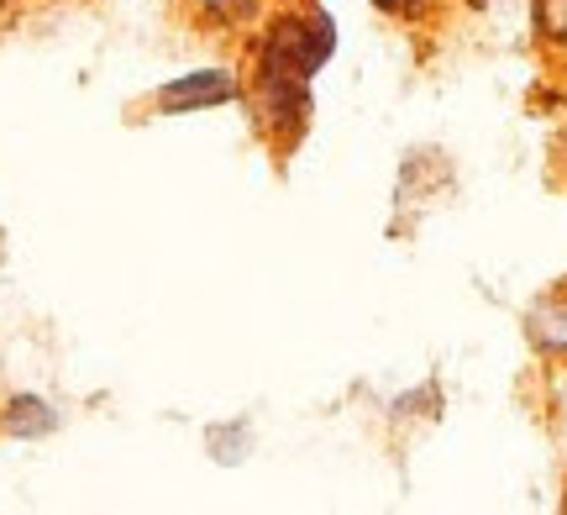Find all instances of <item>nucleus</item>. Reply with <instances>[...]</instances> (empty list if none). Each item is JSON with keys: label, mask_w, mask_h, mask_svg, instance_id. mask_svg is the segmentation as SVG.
Returning a JSON list of instances; mask_svg holds the SVG:
<instances>
[{"label": "nucleus", "mask_w": 567, "mask_h": 515, "mask_svg": "<svg viewBox=\"0 0 567 515\" xmlns=\"http://www.w3.org/2000/svg\"><path fill=\"white\" fill-rule=\"evenodd\" d=\"M200 11L216 27H243V21L258 17V0H200Z\"/></svg>", "instance_id": "423d86ee"}, {"label": "nucleus", "mask_w": 567, "mask_h": 515, "mask_svg": "<svg viewBox=\"0 0 567 515\" xmlns=\"http://www.w3.org/2000/svg\"><path fill=\"white\" fill-rule=\"evenodd\" d=\"M237 101V80L226 69H195V74H179L174 84H163L153 95V111L163 116H189V111H210V105Z\"/></svg>", "instance_id": "7ed1b4c3"}, {"label": "nucleus", "mask_w": 567, "mask_h": 515, "mask_svg": "<svg viewBox=\"0 0 567 515\" xmlns=\"http://www.w3.org/2000/svg\"><path fill=\"white\" fill-rule=\"evenodd\" d=\"M526 337L530 348L551 358V363H567V289L563 295H547V300H536L526 316Z\"/></svg>", "instance_id": "20e7f679"}, {"label": "nucleus", "mask_w": 567, "mask_h": 515, "mask_svg": "<svg viewBox=\"0 0 567 515\" xmlns=\"http://www.w3.org/2000/svg\"><path fill=\"white\" fill-rule=\"evenodd\" d=\"M305 6H310V0H305Z\"/></svg>", "instance_id": "1a4fd4ad"}, {"label": "nucleus", "mask_w": 567, "mask_h": 515, "mask_svg": "<svg viewBox=\"0 0 567 515\" xmlns=\"http://www.w3.org/2000/svg\"><path fill=\"white\" fill-rule=\"evenodd\" d=\"M337 53V21L326 11H284L258 48V74H295L316 80L321 63Z\"/></svg>", "instance_id": "f257e3e1"}, {"label": "nucleus", "mask_w": 567, "mask_h": 515, "mask_svg": "<svg viewBox=\"0 0 567 515\" xmlns=\"http://www.w3.org/2000/svg\"><path fill=\"white\" fill-rule=\"evenodd\" d=\"M258 116H264V132L274 143L295 147L305 137L310 116H316L310 80H295V74H258Z\"/></svg>", "instance_id": "f03ea898"}, {"label": "nucleus", "mask_w": 567, "mask_h": 515, "mask_svg": "<svg viewBox=\"0 0 567 515\" xmlns=\"http://www.w3.org/2000/svg\"><path fill=\"white\" fill-rule=\"evenodd\" d=\"M373 6H379L384 17H400V21H425V17H431V6H436V0H373Z\"/></svg>", "instance_id": "0eeeda50"}, {"label": "nucleus", "mask_w": 567, "mask_h": 515, "mask_svg": "<svg viewBox=\"0 0 567 515\" xmlns=\"http://www.w3.org/2000/svg\"><path fill=\"white\" fill-rule=\"evenodd\" d=\"M53 426H59L53 405H48V400H32V394H17V400L6 405V415H0V432L6 436H48Z\"/></svg>", "instance_id": "39448f33"}, {"label": "nucleus", "mask_w": 567, "mask_h": 515, "mask_svg": "<svg viewBox=\"0 0 567 515\" xmlns=\"http://www.w3.org/2000/svg\"><path fill=\"white\" fill-rule=\"evenodd\" d=\"M547 38L567 48V0H547Z\"/></svg>", "instance_id": "6e6552de"}]
</instances>
